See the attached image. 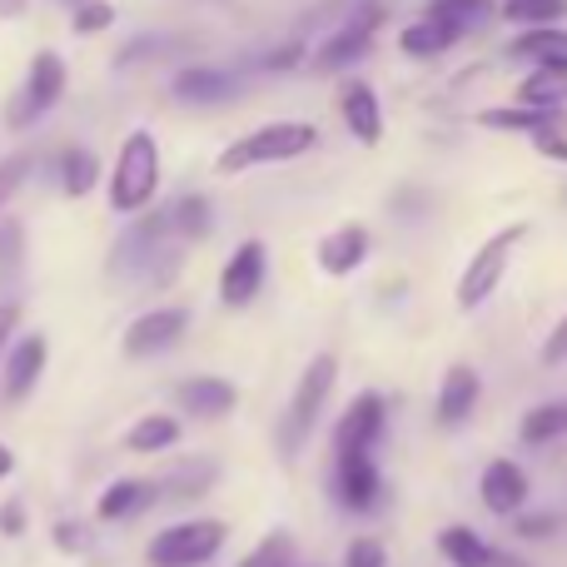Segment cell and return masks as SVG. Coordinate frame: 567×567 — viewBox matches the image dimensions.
<instances>
[{
  "mask_svg": "<svg viewBox=\"0 0 567 567\" xmlns=\"http://www.w3.org/2000/svg\"><path fill=\"white\" fill-rule=\"evenodd\" d=\"M439 553H443V558H449L453 567H488V558H493L488 543H483L473 528H463V523H453V528L439 533Z\"/></svg>",
  "mask_w": 567,
  "mask_h": 567,
  "instance_id": "obj_27",
  "label": "cell"
},
{
  "mask_svg": "<svg viewBox=\"0 0 567 567\" xmlns=\"http://www.w3.org/2000/svg\"><path fill=\"white\" fill-rule=\"evenodd\" d=\"M488 567H528V563H523V558H508V553H498V548H493Z\"/></svg>",
  "mask_w": 567,
  "mask_h": 567,
  "instance_id": "obj_44",
  "label": "cell"
},
{
  "mask_svg": "<svg viewBox=\"0 0 567 567\" xmlns=\"http://www.w3.org/2000/svg\"><path fill=\"white\" fill-rule=\"evenodd\" d=\"M169 90H175V100H185V105H219V100L239 95V80L219 65H185V70H175Z\"/></svg>",
  "mask_w": 567,
  "mask_h": 567,
  "instance_id": "obj_17",
  "label": "cell"
},
{
  "mask_svg": "<svg viewBox=\"0 0 567 567\" xmlns=\"http://www.w3.org/2000/svg\"><path fill=\"white\" fill-rule=\"evenodd\" d=\"M339 115H343V125L353 130V140H359V145H379V140H383L379 95H373V85H363V80H349V85H343Z\"/></svg>",
  "mask_w": 567,
  "mask_h": 567,
  "instance_id": "obj_18",
  "label": "cell"
},
{
  "mask_svg": "<svg viewBox=\"0 0 567 567\" xmlns=\"http://www.w3.org/2000/svg\"><path fill=\"white\" fill-rule=\"evenodd\" d=\"M45 359H50V343L45 333H20V339H10L6 349V373H0V399L6 403H20L30 389L40 383V373H45Z\"/></svg>",
  "mask_w": 567,
  "mask_h": 567,
  "instance_id": "obj_12",
  "label": "cell"
},
{
  "mask_svg": "<svg viewBox=\"0 0 567 567\" xmlns=\"http://www.w3.org/2000/svg\"><path fill=\"white\" fill-rule=\"evenodd\" d=\"M209 483H215V463L195 458V463H179L165 483H155V493H169V498H199Z\"/></svg>",
  "mask_w": 567,
  "mask_h": 567,
  "instance_id": "obj_32",
  "label": "cell"
},
{
  "mask_svg": "<svg viewBox=\"0 0 567 567\" xmlns=\"http://www.w3.org/2000/svg\"><path fill=\"white\" fill-rule=\"evenodd\" d=\"M20 255H25V235H20L16 219H0V275H16Z\"/></svg>",
  "mask_w": 567,
  "mask_h": 567,
  "instance_id": "obj_36",
  "label": "cell"
},
{
  "mask_svg": "<svg viewBox=\"0 0 567 567\" xmlns=\"http://www.w3.org/2000/svg\"><path fill=\"white\" fill-rule=\"evenodd\" d=\"M0 533H6V538H20V533H25V508H20L16 498L0 508Z\"/></svg>",
  "mask_w": 567,
  "mask_h": 567,
  "instance_id": "obj_41",
  "label": "cell"
},
{
  "mask_svg": "<svg viewBox=\"0 0 567 567\" xmlns=\"http://www.w3.org/2000/svg\"><path fill=\"white\" fill-rule=\"evenodd\" d=\"M179 265V239L169 235L165 209H150L145 219L120 235V245L110 249V275L115 279H150V269H159L155 279H165Z\"/></svg>",
  "mask_w": 567,
  "mask_h": 567,
  "instance_id": "obj_2",
  "label": "cell"
},
{
  "mask_svg": "<svg viewBox=\"0 0 567 567\" xmlns=\"http://www.w3.org/2000/svg\"><path fill=\"white\" fill-rule=\"evenodd\" d=\"M369 229L363 225H343V229H333V235H323L319 239V269L329 279H343V275H353V269L369 259Z\"/></svg>",
  "mask_w": 567,
  "mask_h": 567,
  "instance_id": "obj_19",
  "label": "cell"
},
{
  "mask_svg": "<svg viewBox=\"0 0 567 567\" xmlns=\"http://www.w3.org/2000/svg\"><path fill=\"white\" fill-rule=\"evenodd\" d=\"M155 498H159L155 483L120 478V483H110V488L100 493V523H125V518H135V513H145Z\"/></svg>",
  "mask_w": 567,
  "mask_h": 567,
  "instance_id": "obj_21",
  "label": "cell"
},
{
  "mask_svg": "<svg viewBox=\"0 0 567 567\" xmlns=\"http://www.w3.org/2000/svg\"><path fill=\"white\" fill-rule=\"evenodd\" d=\"M10 473H16V453L0 443V478H10Z\"/></svg>",
  "mask_w": 567,
  "mask_h": 567,
  "instance_id": "obj_45",
  "label": "cell"
},
{
  "mask_svg": "<svg viewBox=\"0 0 567 567\" xmlns=\"http://www.w3.org/2000/svg\"><path fill=\"white\" fill-rule=\"evenodd\" d=\"M189 329V309L179 303V309H145L140 319H130L125 329V359H155V353L175 349L179 339H185Z\"/></svg>",
  "mask_w": 567,
  "mask_h": 567,
  "instance_id": "obj_10",
  "label": "cell"
},
{
  "mask_svg": "<svg viewBox=\"0 0 567 567\" xmlns=\"http://www.w3.org/2000/svg\"><path fill=\"white\" fill-rule=\"evenodd\" d=\"M265 269H269L265 239H245V245L229 255V265L219 269V303H225V309H245V303H255L259 289H265Z\"/></svg>",
  "mask_w": 567,
  "mask_h": 567,
  "instance_id": "obj_11",
  "label": "cell"
},
{
  "mask_svg": "<svg viewBox=\"0 0 567 567\" xmlns=\"http://www.w3.org/2000/svg\"><path fill=\"white\" fill-rule=\"evenodd\" d=\"M379 20H383V6H373V0L359 6L329 40H323V50L313 55V70L329 75V70H343V65H353V60H363L373 50V30H379Z\"/></svg>",
  "mask_w": 567,
  "mask_h": 567,
  "instance_id": "obj_9",
  "label": "cell"
},
{
  "mask_svg": "<svg viewBox=\"0 0 567 567\" xmlns=\"http://www.w3.org/2000/svg\"><path fill=\"white\" fill-rule=\"evenodd\" d=\"M399 45H403V55H419V60H433V55H443L449 45H458V35H453L443 20H433V16H419L409 30L399 35Z\"/></svg>",
  "mask_w": 567,
  "mask_h": 567,
  "instance_id": "obj_26",
  "label": "cell"
},
{
  "mask_svg": "<svg viewBox=\"0 0 567 567\" xmlns=\"http://www.w3.org/2000/svg\"><path fill=\"white\" fill-rule=\"evenodd\" d=\"M333 383H339V359H333V353H313L309 369L299 373V383H293V393H289V409H284V419H279V453L284 458H293V453L309 443V433H313V423H319L323 403H329Z\"/></svg>",
  "mask_w": 567,
  "mask_h": 567,
  "instance_id": "obj_4",
  "label": "cell"
},
{
  "mask_svg": "<svg viewBox=\"0 0 567 567\" xmlns=\"http://www.w3.org/2000/svg\"><path fill=\"white\" fill-rule=\"evenodd\" d=\"M25 6H30V0H0V16H20Z\"/></svg>",
  "mask_w": 567,
  "mask_h": 567,
  "instance_id": "obj_46",
  "label": "cell"
},
{
  "mask_svg": "<svg viewBox=\"0 0 567 567\" xmlns=\"http://www.w3.org/2000/svg\"><path fill=\"white\" fill-rule=\"evenodd\" d=\"M563 433H567V399L538 403V409H528L523 423H518V439L528 443V449H538V443H558Z\"/></svg>",
  "mask_w": 567,
  "mask_h": 567,
  "instance_id": "obj_25",
  "label": "cell"
},
{
  "mask_svg": "<svg viewBox=\"0 0 567 567\" xmlns=\"http://www.w3.org/2000/svg\"><path fill=\"white\" fill-rule=\"evenodd\" d=\"M319 145V130L309 120H275V125H259L249 135H239L235 145L219 150L215 159V175H245V169H259V165H289V159L309 155Z\"/></svg>",
  "mask_w": 567,
  "mask_h": 567,
  "instance_id": "obj_1",
  "label": "cell"
},
{
  "mask_svg": "<svg viewBox=\"0 0 567 567\" xmlns=\"http://www.w3.org/2000/svg\"><path fill=\"white\" fill-rule=\"evenodd\" d=\"M553 528H558V518H553V513H538V518H518V533H523V538H548Z\"/></svg>",
  "mask_w": 567,
  "mask_h": 567,
  "instance_id": "obj_42",
  "label": "cell"
},
{
  "mask_svg": "<svg viewBox=\"0 0 567 567\" xmlns=\"http://www.w3.org/2000/svg\"><path fill=\"white\" fill-rule=\"evenodd\" d=\"M115 25V6L110 0H85L75 6V35H100V30Z\"/></svg>",
  "mask_w": 567,
  "mask_h": 567,
  "instance_id": "obj_34",
  "label": "cell"
},
{
  "mask_svg": "<svg viewBox=\"0 0 567 567\" xmlns=\"http://www.w3.org/2000/svg\"><path fill=\"white\" fill-rule=\"evenodd\" d=\"M423 16H433V20H443V25L453 30V35H473V30L483 25V20H493L498 16V0H433Z\"/></svg>",
  "mask_w": 567,
  "mask_h": 567,
  "instance_id": "obj_23",
  "label": "cell"
},
{
  "mask_svg": "<svg viewBox=\"0 0 567 567\" xmlns=\"http://www.w3.org/2000/svg\"><path fill=\"white\" fill-rule=\"evenodd\" d=\"M379 463L369 458H333V493H339V503L349 513H369L373 503H379Z\"/></svg>",
  "mask_w": 567,
  "mask_h": 567,
  "instance_id": "obj_16",
  "label": "cell"
},
{
  "mask_svg": "<svg viewBox=\"0 0 567 567\" xmlns=\"http://www.w3.org/2000/svg\"><path fill=\"white\" fill-rule=\"evenodd\" d=\"M383 429H389V403L379 393H359L333 429V458H369L379 449Z\"/></svg>",
  "mask_w": 567,
  "mask_h": 567,
  "instance_id": "obj_8",
  "label": "cell"
},
{
  "mask_svg": "<svg viewBox=\"0 0 567 567\" xmlns=\"http://www.w3.org/2000/svg\"><path fill=\"white\" fill-rule=\"evenodd\" d=\"M528 239V225H503L493 239H483L478 249H473V259H468V269L458 275V309L463 313H473V309H483V303L498 293V284L503 275H508V259H513V249Z\"/></svg>",
  "mask_w": 567,
  "mask_h": 567,
  "instance_id": "obj_5",
  "label": "cell"
},
{
  "mask_svg": "<svg viewBox=\"0 0 567 567\" xmlns=\"http://www.w3.org/2000/svg\"><path fill=\"white\" fill-rule=\"evenodd\" d=\"M65 85H70L65 60H60L55 50H35V60H30V70H25V85L16 90V100H10V110H6V125L10 130L40 125V120L60 105Z\"/></svg>",
  "mask_w": 567,
  "mask_h": 567,
  "instance_id": "obj_6",
  "label": "cell"
},
{
  "mask_svg": "<svg viewBox=\"0 0 567 567\" xmlns=\"http://www.w3.org/2000/svg\"><path fill=\"white\" fill-rule=\"evenodd\" d=\"M16 329H20V303H0V359H6Z\"/></svg>",
  "mask_w": 567,
  "mask_h": 567,
  "instance_id": "obj_40",
  "label": "cell"
},
{
  "mask_svg": "<svg viewBox=\"0 0 567 567\" xmlns=\"http://www.w3.org/2000/svg\"><path fill=\"white\" fill-rule=\"evenodd\" d=\"M563 115V110H558ZM558 115H543V110H523V105H508V110H478V125L483 130H508V135H538L548 120Z\"/></svg>",
  "mask_w": 567,
  "mask_h": 567,
  "instance_id": "obj_31",
  "label": "cell"
},
{
  "mask_svg": "<svg viewBox=\"0 0 567 567\" xmlns=\"http://www.w3.org/2000/svg\"><path fill=\"white\" fill-rule=\"evenodd\" d=\"M225 523L219 518H189L150 538V567H199L225 548Z\"/></svg>",
  "mask_w": 567,
  "mask_h": 567,
  "instance_id": "obj_7",
  "label": "cell"
},
{
  "mask_svg": "<svg viewBox=\"0 0 567 567\" xmlns=\"http://www.w3.org/2000/svg\"><path fill=\"white\" fill-rule=\"evenodd\" d=\"M239 567H293V538L289 533H269L255 553H245Z\"/></svg>",
  "mask_w": 567,
  "mask_h": 567,
  "instance_id": "obj_33",
  "label": "cell"
},
{
  "mask_svg": "<svg viewBox=\"0 0 567 567\" xmlns=\"http://www.w3.org/2000/svg\"><path fill=\"white\" fill-rule=\"evenodd\" d=\"M533 140V150L538 155H548V159H558V165H567V135H563V115L558 120H548V125L538 130V135H528Z\"/></svg>",
  "mask_w": 567,
  "mask_h": 567,
  "instance_id": "obj_38",
  "label": "cell"
},
{
  "mask_svg": "<svg viewBox=\"0 0 567 567\" xmlns=\"http://www.w3.org/2000/svg\"><path fill=\"white\" fill-rule=\"evenodd\" d=\"M343 567H389V548L379 538H353L343 553Z\"/></svg>",
  "mask_w": 567,
  "mask_h": 567,
  "instance_id": "obj_37",
  "label": "cell"
},
{
  "mask_svg": "<svg viewBox=\"0 0 567 567\" xmlns=\"http://www.w3.org/2000/svg\"><path fill=\"white\" fill-rule=\"evenodd\" d=\"M478 493H483V508L498 513V518H513V513L528 503V473L518 468L513 458H493L478 478Z\"/></svg>",
  "mask_w": 567,
  "mask_h": 567,
  "instance_id": "obj_15",
  "label": "cell"
},
{
  "mask_svg": "<svg viewBox=\"0 0 567 567\" xmlns=\"http://www.w3.org/2000/svg\"><path fill=\"white\" fill-rule=\"evenodd\" d=\"M60 6H70V10H75V6H85V0H60Z\"/></svg>",
  "mask_w": 567,
  "mask_h": 567,
  "instance_id": "obj_47",
  "label": "cell"
},
{
  "mask_svg": "<svg viewBox=\"0 0 567 567\" xmlns=\"http://www.w3.org/2000/svg\"><path fill=\"white\" fill-rule=\"evenodd\" d=\"M165 219H169V235H175V239H205L209 225H215L205 195H179L175 205L165 209Z\"/></svg>",
  "mask_w": 567,
  "mask_h": 567,
  "instance_id": "obj_28",
  "label": "cell"
},
{
  "mask_svg": "<svg viewBox=\"0 0 567 567\" xmlns=\"http://www.w3.org/2000/svg\"><path fill=\"white\" fill-rule=\"evenodd\" d=\"M95 179H100V165H95V155H90V150L70 145L65 155H60V189H65L70 199L90 195V189H95Z\"/></svg>",
  "mask_w": 567,
  "mask_h": 567,
  "instance_id": "obj_30",
  "label": "cell"
},
{
  "mask_svg": "<svg viewBox=\"0 0 567 567\" xmlns=\"http://www.w3.org/2000/svg\"><path fill=\"white\" fill-rule=\"evenodd\" d=\"M25 175H30V155L20 150V155H6L0 159V209L16 199V189L25 185Z\"/></svg>",
  "mask_w": 567,
  "mask_h": 567,
  "instance_id": "obj_35",
  "label": "cell"
},
{
  "mask_svg": "<svg viewBox=\"0 0 567 567\" xmlns=\"http://www.w3.org/2000/svg\"><path fill=\"white\" fill-rule=\"evenodd\" d=\"M179 433L185 429H179L175 413H145V419L125 433V449L130 453H165V449H175L179 443Z\"/></svg>",
  "mask_w": 567,
  "mask_h": 567,
  "instance_id": "obj_24",
  "label": "cell"
},
{
  "mask_svg": "<svg viewBox=\"0 0 567 567\" xmlns=\"http://www.w3.org/2000/svg\"><path fill=\"white\" fill-rule=\"evenodd\" d=\"M155 189H159V140L150 130H130L115 155V169H110V209L115 215H140V209H150Z\"/></svg>",
  "mask_w": 567,
  "mask_h": 567,
  "instance_id": "obj_3",
  "label": "cell"
},
{
  "mask_svg": "<svg viewBox=\"0 0 567 567\" xmlns=\"http://www.w3.org/2000/svg\"><path fill=\"white\" fill-rule=\"evenodd\" d=\"M518 105L558 115L567 105V70H528V75L518 80Z\"/></svg>",
  "mask_w": 567,
  "mask_h": 567,
  "instance_id": "obj_22",
  "label": "cell"
},
{
  "mask_svg": "<svg viewBox=\"0 0 567 567\" xmlns=\"http://www.w3.org/2000/svg\"><path fill=\"white\" fill-rule=\"evenodd\" d=\"M478 389H483V379L473 363H449V369H443V383H439L433 419H439L443 429H458V423L478 409Z\"/></svg>",
  "mask_w": 567,
  "mask_h": 567,
  "instance_id": "obj_14",
  "label": "cell"
},
{
  "mask_svg": "<svg viewBox=\"0 0 567 567\" xmlns=\"http://www.w3.org/2000/svg\"><path fill=\"white\" fill-rule=\"evenodd\" d=\"M498 16L513 20V25H523V30L563 25V20H567V0H503Z\"/></svg>",
  "mask_w": 567,
  "mask_h": 567,
  "instance_id": "obj_29",
  "label": "cell"
},
{
  "mask_svg": "<svg viewBox=\"0 0 567 567\" xmlns=\"http://www.w3.org/2000/svg\"><path fill=\"white\" fill-rule=\"evenodd\" d=\"M235 403H239V389L229 379H215V373L175 383V409L189 413V419H225V413H235Z\"/></svg>",
  "mask_w": 567,
  "mask_h": 567,
  "instance_id": "obj_13",
  "label": "cell"
},
{
  "mask_svg": "<svg viewBox=\"0 0 567 567\" xmlns=\"http://www.w3.org/2000/svg\"><path fill=\"white\" fill-rule=\"evenodd\" d=\"M543 363H548V369H558V363H567V313L558 319V329L548 333V343H543Z\"/></svg>",
  "mask_w": 567,
  "mask_h": 567,
  "instance_id": "obj_39",
  "label": "cell"
},
{
  "mask_svg": "<svg viewBox=\"0 0 567 567\" xmlns=\"http://www.w3.org/2000/svg\"><path fill=\"white\" fill-rule=\"evenodd\" d=\"M55 543H60L65 553H80V548H85V528H75V523H60V528H55Z\"/></svg>",
  "mask_w": 567,
  "mask_h": 567,
  "instance_id": "obj_43",
  "label": "cell"
},
{
  "mask_svg": "<svg viewBox=\"0 0 567 567\" xmlns=\"http://www.w3.org/2000/svg\"><path fill=\"white\" fill-rule=\"evenodd\" d=\"M513 60H533V70H567V30L543 25V30H518L508 45Z\"/></svg>",
  "mask_w": 567,
  "mask_h": 567,
  "instance_id": "obj_20",
  "label": "cell"
}]
</instances>
